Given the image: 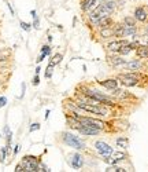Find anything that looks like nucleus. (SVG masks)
Segmentation results:
<instances>
[{
    "instance_id": "obj_1",
    "label": "nucleus",
    "mask_w": 148,
    "mask_h": 172,
    "mask_svg": "<svg viewBox=\"0 0 148 172\" xmlns=\"http://www.w3.org/2000/svg\"><path fill=\"white\" fill-rule=\"evenodd\" d=\"M40 160L36 156H25L22 160L17 164L15 172H37Z\"/></svg>"
},
{
    "instance_id": "obj_2",
    "label": "nucleus",
    "mask_w": 148,
    "mask_h": 172,
    "mask_svg": "<svg viewBox=\"0 0 148 172\" xmlns=\"http://www.w3.org/2000/svg\"><path fill=\"white\" fill-rule=\"evenodd\" d=\"M62 142L66 146L73 147L76 150H87V143L84 142V139H81L78 135L73 134V132H62Z\"/></svg>"
},
{
    "instance_id": "obj_3",
    "label": "nucleus",
    "mask_w": 148,
    "mask_h": 172,
    "mask_svg": "<svg viewBox=\"0 0 148 172\" xmlns=\"http://www.w3.org/2000/svg\"><path fill=\"white\" fill-rule=\"evenodd\" d=\"M80 123L82 124V127H92V128L100 129V131H104L107 127V124L103 120L91 117V116H80Z\"/></svg>"
},
{
    "instance_id": "obj_4",
    "label": "nucleus",
    "mask_w": 148,
    "mask_h": 172,
    "mask_svg": "<svg viewBox=\"0 0 148 172\" xmlns=\"http://www.w3.org/2000/svg\"><path fill=\"white\" fill-rule=\"evenodd\" d=\"M129 43V39L126 37H121V39H114V40L108 41L107 44H106V50L108 51V54H118V51H119V48L122 46H125V44Z\"/></svg>"
},
{
    "instance_id": "obj_5",
    "label": "nucleus",
    "mask_w": 148,
    "mask_h": 172,
    "mask_svg": "<svg viewBox=\"0 0 148 172\" xmlns=\"http://www.w3.org/2000/svg\"><path fill=\"white\" fill-rule=\"evenodd\" d=\"M67 162L69 165L74 170H81L85 165V157L80 153H72L69 157H67Z\"/></svg>"
},
{
    "instance_id": "obj_6",
    "label": "nucleus",
    "mask_w": 148,
    "mask_h": 172,
    "mask_svg": "<svg viewBox=\"0 0 148 172\" xmlns=\"http://www.w3.org/2000/svg\"><path fill=\"white\" fill-rule=\"evenodd\" d=\"M133 17L137 22H141V23H146L148 21V10L146 6H137L133 11Z\"/></svg>"
},
{
    "instance_id": "obj_7",
    "label": "nucleus",
    "mask_w": 148,
    "mask_h": 172,
    "mask_svg": "<svg viewBox=\"0 0 148 172\" xmlns=\"http://www.w3.org/2000/svg\"><path fill=\"white\" fill-rule=\"evenodd\" d=\"M93 147L96 149V152L99 156H103V154H112V152H114V149L110 146V145L107 143V142L104 141H96L93 143Z\"/></svg>"
},
{
    "instance_id": "obj_8",
    "label": "nucleus",
    "mask_w": 148,
    "mask_h": 172,
    "mask_svg": "<svg viewBox=\"0 0 148 172\" xmlns=\"http://www.w3.org/2000/svg\"><path fill=\"white\" fill-rule=\"evenodd\" d=\"M107 62L111 65L112 68H121L126 63V59L119 54H108Z\"/></svg>"
},
{
    "instance_id": "obj_9",
    "label": "nucleus",
    "mask_w": 148,
    "mask_h": 172,
    "mask_svg": "<svg viewBox=\"0 0 148 172\" xmlns=\"http://www.w3.org/2000/svg\"><path fill=\"white\" fill-rule=\"evenodd\" d=\"M126 70H143L144 63H143V59L140 58H134V59H130V61H126V63L123 65Z\"/></svg>"
},
{
    "instance_id": "obj_10",
    "label": "nucleus",
    "mask_w": 148,
    "mask_h": 172,
    "mask_svg": "<svg viewBox=\"0 0 148 172\" xmlns=\"http://www.w3.org/2000/svg\"><path fill=\"white\" fill-rule=\"evenodd\" d=\"M102 87H104L106 90H114V88L119 87V80L117 77H111V79H106V80H102V81H97Z\"/></svg>"
},
{
    "instance_id": "obj_11",
    "label": "nucleus",
    "mask_w": 148,
    "mask_h": 172,
    "mask_svg": "<svg viewBox=\"0 0 148 172\" xmlns=\"http://www.w3.org/2000/svg\"><path fill=\"white\" fill-rule=\"evenodd\" d=\"M119 84L123 85L126 88H133V87H137L140 84V80L138 79H132V77H119Z\"/></svg>"
},
{
    "instance_id": "obj_12",
    "label": "nucleus",
    "mask_w": 148,
    "mask_h": 172,
    "mask_svg": "<svg viewBox=\"0 0 148 172\" xmlns=\"http://www.w3.org/2000/svg\"><path fill=\"white\" fill-rule=\"evenodd\" d=\"M78 134L82 136H97L102 134V131L96 129V128H92V127H81L78 129Z\"/></svg>"
},
{
    "instance_id": "obj_13",
    "label": "nucleus",
    "mask_w": 148,
    "mask_h": 172,
    "mask_svg": "<svg viewBox=\"0 0 148 172\" xmlns=\"http://www.w3.org/2000/svg\"><path fill=\"white\" fill-rule=\"evenodd\" d=\"M99 37L103 40H108V39L114 37V31L112 26H107V28H100L99 29Z\"/></svg>"
},
{
    "instance_id": "obj_14",
    "label": "nucleus",
    "mask_w": 148,
    "mask_h": 172,
    "mask_svg": "<svg viewBox=\"0 0 148 172\" xmlns=\"http://www.w3.org/2000/svg\"><path fill=\"white\" fill-rule=\"evenodd\" d=\"M134 52H136V57L137 58L148 59V46H143V44H140V46L134 50Z\"/></svg>"
},
{
    "instance_id": "obj_15",
    "label": "nucleus",
    "mask_w": 148,
    "mask_h": 172,
    "mask_svg": "<svg viewBox=\"0 0 148 172\" xmlns=\"http://www.w3.org/2000/svg\"><path fill=\"white\" fill-rule=\"evenodd\" d=\"M112 31H114V37L115 39H121L123 37V23L122 22H114L112 25Z\"/></svg>"
},
{
    "instance_id": "obj_16",
    "label": "nucleus",
    "mask_w": 148,
    "mask_h": 172,
    "mask_svg": "<svg viewBox=\"0 0 148 172\" xmlns=\"http://www.w3.org/2000/svg\"><path fill=\"white\" fill-rule=\"evenodd\" d=\"M115 145H117L118 147H121V149L126 150L129 147V139H128V136H118V138H115Z\"/></svg>"
},
{
    "instance_id": "obj_17",
    "label": "nucleus",
    "mask_w": 148,
    "mask_h": 172,
    "mask_svg": "<svg viewBox=\"0 0 148 172\" xmlns=\"http://www.w3.org/2000/svg\"><path fill=\"white\" fill-rule=\"evenodd\" d=\"M134 51V50L130 47V44L128 43V44H125V46H122L119 48V51H118V54L119 55H122V57H126V55H129V54H132V52Z\"/></svg>"
},
{
    "instance_id": "obj_18",
    "label": "nucleus",
    "mask_w": 148,
    "mask_h": 172,
    "mask_svg": "<svg viewBox=\"0 0 148 172\" xmlns=\"http://www.w3.org/2000/svg\"><path fill=\"white\" fill-rule=\"evenodd\" d=\"M111 157L112 158H117V160H119V161H125V160H128V153L126 152H119V150H118V152H112V154H111Z\"/></svg>"
},
{
    "instance_id": "obj_19",
    "label": "nucleus",
    "mask_w": 148,
    "mask_h": 172,
    "mask_svg": "<svg viewBox=\"0 0 148 172\" xmlns=\"http://www.w3.org/2000/svg\"><path fill=\"white\" fill-rule=\"evenodd\" d=\"M30 15L33 17V23H32V26H33L34 29H40V18H38V15H37V13H36V10H32L30 11Z\"/></svg>"
},
{
    "instance_id": "obj_20",
    "label": "nucleus",
    "mask_w": 148,
    "mask_h": 172,
    "mask_svg": "<svg viewBox=\"0 0 148 172\" xmlns=\"http://www.w3.org/2000/svg\"><path fill=\"white\" fill-rule=\"evenodd\" d=\"M62 59H63V55H62V54H59V52H58V54H55L54 57H52L51 59H49V63H51V65H54V66H56V65H59V63L62 62Z\"/></svg>"
},
{
    "instance_id": "obj_21",
    "label": "nucleus",
    "mask_w": 148,
    "mask_h": 172,
    "mask_svg": "<svg viewBox=\"0 0 148 172\" xmlns=\"http://www.w3.org/2000/svg\"><path fill=\"white\" fill-rule=\"evenodd\" d=\"M122 23H125V25H136V23H137V21L134 19V17H133V15H126V17H123Z\"/></svg>"
},
{
    "instance_id": "obj_22",
    "label": "nucleus",
    "mask_w": 148,
    "mask_h": 172,
    "mask_svg": "<svg viewBox=\"0 0 148 172\" xmlns=\"http://www.w3.org/2000/svg\"><path fill=\"white\" fill-rule=\"evenodd\" d=\"M128 170L123 167H118V165H112V167H107L106 172H126Z\"/></svg>"
},
{
    "instance_id": "obj_23",
    "label": "nucleus",
    "mask_w": 148,
    "mask_h": 172,
    "mask_svg": "<svg viewBox=\"0 0 148 172\" xmlns=\"http://www.w3.org/2000/svg\"><path fill=\"white\" fill-rule=\"evenodd\" d=\"M54 65H51V63H48V66H47V69H45V79H51L52 77V73H54Z\"/></svg>"
},
{
    "instance_id": "obj_24",
    "label": "nucleus",
    "mask_w": 148,
    "mask_h": 172,
    "mask_svg": "<svg viewBox=\"0 0 148 172\" xmlns=\"http://www.w3.org/2000/svg\"><path fill=\"white\" fill-rule=\"evenodd\" d=\"M51 51H52V48H51V46H48V44H44V46L41 47V52H44L47 57L51 55Z\"/></svg>"
},
{
    "instance_id": "obj_25",
    "label": "nucleus",
    "mask_w": 148,
    "mask_h": 172,
    "mask_svg": "<svg viewBox=\"0 0 148 172\" xmlns=\"http://www.w3.org/2000/svg\"><path fill=\"white\" fill-rule=\"evenodd\" d=\"M19 25H21V28H22L25 32H30V31H32V28H33V26H32L30 23L23 22V21H21V22H19Z\"/></svg>"
},
{
    "instance_id": "obj_26",
    "label": "nucleus",
    "mask_w": 148,
    "mask_h": 172,
    "mask_svg": "<svg viewBox=\"0 0 148 172\" xmlns=\"http://www.w3.org/2000/svg\"><path fill=\"white\" fill-rule=\"evenodd\" d=\"M7 146H4V147H2V150H0V161L2 162H4L6 161V154H7Z\"/></svg>"
},
{
    "instance_id": "obj_27",
    "label": "nucleus",
    "mask_w": 148,
    "mask_h": 172,
    "mask_svg": "<svg viewBox=\"0 0 148 172\" xmlns=\"http://www.w3.org/2000/svg\"><path fill=\"white\" fill-rule=\"evenodd\" d=\"M40 124L38 123H33L32 124L30 127H29V132H34V131H38V129H40Z\"/></svg>"
},
{
    "instance_id": "obj_28",
    "label": "nucleus",
    "mask_w": 148,
    "mask_h": 172,
    "mask_svg": "<svg viewBox=\"0 0 148 172\" xmlns=\"http://www.w3.org/2000/svg\"><path fill=\"white\" fill-rule=\"evenodd\" d=\"M102 157V160L106 162V164H111V156L110 154H103V156H100Z\"/></svg>"
},
{
    "instance_id": "obj_29",
    "label": "nucleus",
    "mask_w": 148,
    "mask_h": 172,
    "mask_svg": "<svg viewBox=\"0 0 148 172\" xmlns=\"http://www.w3.org/2000/svg\"><path fill=\"white\" fill-rule=\"evenodd\" d=\"M32 84H33V85H38V84H40V75H34Z\"/></svg>"
},
{
    "instance_id": "obj_30",
    "label": "nucleus",
    "mask_w": 148,
    "mask_h": 172,
    "mask_svg": "<svg viewBox=\"0 0 148 172\" xmlns=\"http://www.w3.org/2000/svg\"><path fill=\"white\" fill-rule=\"evenodd\" d=\"M6 105H7V98H6V96H0V109L4 108Z\"/></svg>"
},
{
    "instance_id": "obj_31",
    "label": "nucleus",
    "mask_w": 148,
    "mask_h": 172,
    "mask_svg": "<svg viewBox=\"0 0 148 172\" xmlns=\"http://www.w3.org/2000/svg\"><path fill=\"white\" fill-rule=\"evenodd\" d=\"M21 87H22V92H21V95H19V99H22L23 95H25V91H26V84H25V83H22V85H21Z\"/></svg>"
},
{
    "instance_id": "obj_32",
    "label": "nucleus",
    "mask_w": 148,
    "mask_h": 172,
    "mask_svg": "<svg viewBox=\"0 0 148 172\" xmlns=\"http://www.w3.org/2000/svg\"><path fill=\"white\" fill-rule=\"evenodd\" d=\"M19 149H21V146H19V145H17V146H15V149H14V156H17V154H18Z\"/></svg>"
},
{
    "instance_id": "obj_33",
    "label": "nucleus",
    "mask_w": 148,
    "mask_h": 172,
    "mask_svg": "<svg viewBox=\"0 0 148 172\" xmlns=\"http://www.w3.org/2000/svg\"><path fill=\"white\" fill-rule=\"evenodd\" d=\"M7 7L10 8V13H11V14H13V15H14V8L11 7V4H10V3H7Z\"/></svg>"
},
{
    "instance_id": "obj_34",
    "label": "nucleus",
    "mask_w": 148,
    "mask_h": 172,
    "mask_svg": "<svg viewBox=\"0 0 148 172\" xmlns=\"http://www.w3.org/2000/svg\"><path fill=\"white\" fill-rule=\"evenodd\" d=\"M40 70H41V68L37 66V68H36V75H40Z\"/></svg>"
},
{
    "instance_id": "obj_35",
    "label": "nucleus",
    "mask_w": 148,
    "mask_h": 172,
    "mask_svg": "<svg viewBox=\"0 0 148 172\" xmlns=\"http://www.w3.org/2000/svg\"><path fill=\"white\" fill-rule=\"evenodd\" d=\"M48 117H49V110H47L45 112V120H48Z\"/></svg>"
},
{
    "instance_id": "obj_36",
    "label": "nucleus",
    "mask_w": 148,
    "mask_h": 172,
    "mask_svg": "<svg viewBox=\"0 0 148 172\" xmlns=\"http://www.w3.org/2000/svg\"><path fill=\"white\" fill-rule=\"evenodd\" d=\"M144 31H146V33L148 35V23H147V25H146V28H144Z\"/></svg>"
},
{
    "instance_id": "obj_37",
    "label": "nucleus",
    "mask_w": 148,
    "mask_h": 172,
    "mask_svg": "<svg viewBox=\"0 0 148 172\" xmlns=\"http://www.w3.org/2000/svg\"><path fill=\"white\" fill-rule=\"evenodd\" d=\"M0 138H3V136H2V135H0Z\"/></svg>"
},
{
    "instance_id": "obj_38",
    "label": "nucleus",
    "mask_w": 148,
    "mask_h": 172,
    "mask_svg": "<svg viewBox=\"0 0 148 172\" xmlns=\"http://www.w3.org/2000/svg\"><path fill=\"white\" fill-rule=\"evenodd\" d=\"M133 2H134V0H133Z\"/></svg>"
}]
</instances>
